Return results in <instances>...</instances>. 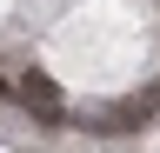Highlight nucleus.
I'll return each instance as SVG.
<instances>
[{"mask_svg": "<svg viewBox=\"0 0 160 153\" xmlns=\"http://www.w3.org/2000/svg\"><path fill=\"white\" fill-rule=\"evenodd\" d=\"M13 93H20V100H27L47 127H60V120H67V100H60V87L47 80V73H20V87H13Z\"/></svg>", "mask_w": 160, "mask_h": 153, "instance_id": "nucleus-1", "label": "nucleus"}, {"mask_svg": "<svg viewBox=\"0 0 160 153\" xmlns=\"http://www.w3.org/2000/svg\"><path fill=\"white\" fill-rule=\"evenodd\" d=\"M147 120H153V93H133V100H120L107 120H100V133H140Z\"/></svg>", "mask_w": 160, "mask_h": 153, "instance_id": "nucleus-2", "label": "nucleus"}]
</instances>
